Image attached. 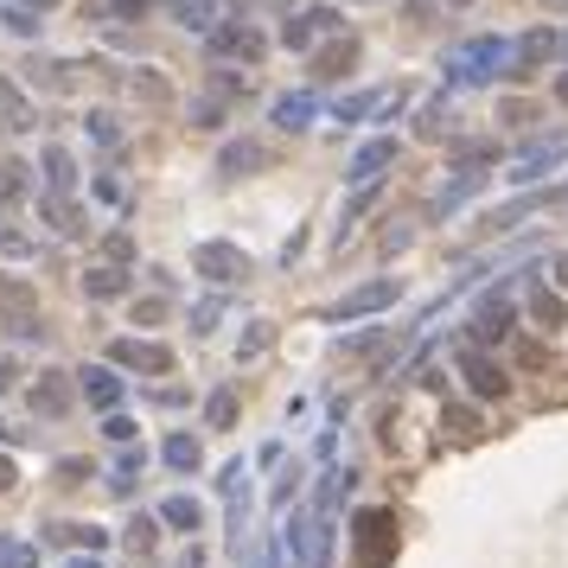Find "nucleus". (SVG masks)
<instances>
[{
	"label": "nucleus",
	"instance_id": "393cba45",
	"mask_svg": "<svg viewBox=\"0 0 568 568\" xmlns=\"http://www.w3.org/2000/svg\"><path fill=\"white\" fill-rule=\"evenodd\" d=\"M83 294H96V301H115V294H128V275H121V268H90V275H83Z\"/></svg>",
	"mask_w": 568,
	"mask_h": 568
},
{
	"label": "nucleus",
	"instance_id": "412c9836",
	"mask_svg": "<svg viewBox=\"0 0 568 568\" xmlns=\"http://www.w3.org/2000/svg\"><path fill=\"white\" fill-rule=\"evenodd\" d=\"M160 524H173V531H198L205 524V505L186 492H173V498H160Z\"/></svg>",
	"mask_w": 568,
	"mask_h": 568
},
{
	"label": "nucleus",
	"instance_id": "6e6552de",
	"mask_svg": "<svg viewBox=\"0 0 568 568\" xmlns=\"http://www.w3.org/2000/svg\"><path fill=\"white\" fill-rule=\"evenodd\" d=\"M326 33H339V13H333V7H301V13L288 20V33H281V45H294V51H306L313 38H326Z\"/></svg>",
	"mask_w": 568,
	"mask_h": 568
},
{
	"label": "nucleus",
	"instance_id": "2f4dec72",
	"mask_svg": "<svg viewBox=\"0 0 568 568\" xmlns=\"http://www.w3.org/2000/svg\"><path fill=\"white\" fill-rule=\"evenodd\" d=\"M153 531H160L153 518H135V524H128V549H135V556H148V549H153Z\"/></svg>",
	"mask_w": 568,
	"mask_h": 568
},
{
	"label": "nucleus",
	"instance_id": "0eeeda50",
	"mask_svg": "<svg viewBox=\"0 0 568 568\" xmlns=\"http://www.w3.org/2000/svg\"><path fill=\"white\" fill-rule=\"evenodd\" d=\"M556 51H563V38H556V33H524L518 45H511V71H505V77H536Z\"/></svg>",
	"mask_w": 568,
	"mask_h": 568
},
{
	"label": "nucleus",
	"instance_id": "dca6fc26",
	"mask_svg": "<svg viewBox=\"0 0 568 568\" xmlns=\"http://www.w3.org/2000/svg\"><path fill=\"white\" fill-rule=\"evenodd\" d=\"M0 128L7 135H26L33 128V103H26V90L13 77H0Z\"/></svg>",
	"mask_w": 568,
	"mask_h": 568
},
{
	"label": "nucleus",
	"instance_id": "72a5a7b5",
	"mask_svg": "<svg viewBox=\"0 0 568 568\" xmlns=\"http://www.w3.org/2000/svg\"><path fill=\"white\" fill-rule=\"evenodd\" d=\"M90 135H96L103 148H115V141H121V128H115V115H109V109H96V115H90Z\"/></svg>",
	"mask_w": 568,
	"mask_h": 568
},
{
	"label": "nucleus",
	"instance_id": "09e8293b",
	"mask_svg": "<svg viewBox=\"0 0 568 568\" xmlns=\"http://www.w3.org/2000/svg\"><path fill=\"white\" fill-rule=\"evenodd\" d=\"M563 103H568V77H563Z\"/></svg>",
	"mask_w": 568,
	"mask_h": 568
},
{
	"label": "nucleus",
	"instance_id": "7c9ffc66",
	"mask_svg": "<svg viewBox=\"0 0 568 568\" xmlns=\"http://www.w3.org/2000/svg\"><path fill=\"white\" fill-rule=\"evenodd\" d=\"M205 416H211V428H230V421H236V390H218V396L205 403Z\"/></svg>",
	"mask_w": 568,
	"mask_h": 568
},
{
	"label": "nucleus",
	"instance_id": "4be33fe9",
	"mask_svg": "<svg viewBox=\"0 0 568 568\" xmlns=\"http://www.w3.org/2000/svg\"><path fill=\"white\" fill-rule=\"evenodd\" d=\"M166 13L179 26H192V33H211L218 26V0H166Z\"/></svg>",
	"mask_w": 568,
	"mask_h": 568
},
{
	"label": "nucleus",
	"instance_id": "ddd939ff",
	"mask_svg": "<svg viewBox=\"0 0 568 568\" xmlns=\"http://www.w3.org/2000/svg\"><path fill=\"white\" fill-rule=\"evenodd\" d=\"M0 320H7V326H20V320H38L33 281H20V275H0Z\"/></svg>",
	"mask_w": 568,
	"mask_h": 568
},
{
	"label": "nucleus",
	"instance_id": "c9c22d12",
	"mask_svg": "<svg viewBox=\"0 0 568 568\" xmlns=\"http://www.w3.org/2000/svg\"><path fill=\"white\" fill-rule=\"evenodd\" d=\"M448 428H454V434H466V441H473V434H479V428H486V421L473 416V409H448Z\"/></svg>",
	"mask_w": 568,
	"mask_h": 568
},
{
	"label": "nucleus",
	"instance_id": "ea45409f",
	"mask_svg": "<svg viewBox=\"0 0 568 568\" xmlns=\"http://www.w3.org/2000/svg\"><path fill=\"white\" fill-rule=\"evenodd\" d=\"M364 109H371V96H345V103H339V109H333V115H339V121H358V115H364Z\"/></svg>",
	"mask_w": 568,
	"mask_h": 568
},
{
	"label": "nucleus",
	"instance_id": "7ed1b4c3",
	"mask_svg": "<svg viewBox=\"0 0 568 568\" xmlns=\"http://www.w3.org/2000/svg\"><path fill=\"white\" fill-rule=\"evenodd\" d=\"M192 268H198L205 281H218V288L250 281V256H243L236 243H198V250H192Z\"/></svg>",
	"mask_w": 568,
	"mask_h": 568
},
{
	"label": "nucleus",
	"instance_id": "20e7f679",
	"mask_svg": "<svg viewBox=\"0 0 568 568\" xmlns=\"http://www.w3.org/2000/svg\"><path fill=\"white\" fill-rule=\"evenodd\" d=\"M396 301H403V281L383 275V281H364V288H351L345 301H333L320 320H358V313H383V306H396Z\"/></svg>",
	"mask_w": 568,
	"mask_h": 568
},
{
	"label": "nucleus",
	"instance_id": "423d86ee",
	"mask_svg": "<svg viewBox=\"0 0 568 568\" xmlns=\"http://www.w3.org/2000/svg\"><path fill=\"white\" fill-rule=\"evenodd\" d=\"M211 51L218 58H243V65H263L268 38L256 26H243V20H230V26H211Z\"/></svg>",
	"mask_w": 568,
	"mask_h": 568
},
{
	"label": "nucleus",
	"instance_id": "f3484780",
	"mask_svg": "<svg viewBox=\"0 0 568 568\" xmlns=\"http://www.w3.org/2000/svg\"><path fill=\"white\" fill-rule=\"evenodd\" d=\"M390 160H396V141H390V135L364 141V148H358V160H351V179H358V186H364V179H378Z\"/></svg>",
	"mask_w": 568,
	"mask_h": 568
},
{
	"label": "nucleus",
	"instance_id": "4468645a",
	"mask_svg": "<svg viewBox=\"0 0 568 568\" xmlns=\"http://www.w3.org/2000/svg\"><path fill=\"white\" fill-rule=\"evenodd\" d=\"M38 166H45V186H51V198H71L77 192V160H71V148H51L38 153Z\"/></svg>",
	"mask_w": 568,
	"mask_h": 568
},
{
	"label": "nucleus",
	"instance_id": "2eb2a0df",
	"mask_svg": "<svg viewBox=\"0 0 568 568\" xmlns=\"http://www.w3.org/2000/svg\"><path fill=\"white\" fill-rule=\"evenodd\" d=\"M268 166V148L263 141H230L224 153H218V173L224 179H243V173H263Z\"/></svg>",
	"mask_w": 568,
	"mask_h": 568
},
{
	"label": "nucleus",
	"instance_id": "9b49d317",
	"mask_svg": "<svg viewBox=\"0 0 568 568\" xmlns=\"http://www.w3.org/2000/svg\"><path fill=\"white\" fill-rule=\"evenodd\" d=\"M358 51H364V45H358V33H339L326 51H313V77H320V83H339V77L358 65Z\"/></svg>",
	"mask_w": 568,
	"mask_h": 568
},
{
	"label": "nucleus",
	"instance_id": "f8f14e48",
	"mask_svg": "<svg viewBox=\"0 0 568 568\" xmlns=\"http://www.w3.org/2000/svg\"><path fill=\"white\" fill-rule=\"evenodd\" d=\"M511 313H518V294H492V301L479 306L466 326H473V345H492L505 339V326H511Z\"/></svg>",
	"mask_w": 568,
	"mask_h": 568
},
{
	"label": "nucleus",
	"instance_id": "aec40b11",
	"mask_svg": "<svg viewBox=\"0 0 568 568\" xmlns=\"http://www.w3.org/2000/svg\"><path fill=\"white\" fill-rule=\"evenodd\" d=\"M160 460H166L173 473H198L205 448H198V434H166V441H160Z\"/></svg>",
	"mask_w": 568,
	"mask_h": 568
},
{
	"label": "nucleus",
	"instance_id": "f257e3e1",
	"mask_svg": "<svg viewBox=\"0 0 568 568\" xmlns=\"http://www.w3.org/2000/svg\"><path fill=\"white\" fill-rule=\"evenodd\" d=\"M396 549H403L396 518H390L383 505H364V511L351 518V556H358V568H390L396 563Z\"/></svg>",
	"mask_w": 568,
	"mask_h": 568
},
{
	"label": "nucleus",
	"instance_id": "39448f33",
	"mask_svg": "<svg viewBox=\"0 0 568 568\" xmlns=\"http://www.w3.org/2000/svg\"><path fill=\"white\" fill-rule=\"evenodd\" d=\"M109 364H121V371H148V378H166L173 371V351L153 339H115L109 345Z\"/></svg>",
	"mask_w": 568,
	"mask_h": 568
},
{
	"label": "nucleus",
	"instance_id": "1a4fd4ad",
	"mask_svg": "<svg viewBox=\"0 0 568 568\" xmlns=\"http://www.w3.org/2000/svg\"><path fill=\"white\" fill-rule=\"evenodd\" d=\"M498 58H505V45H498V38H473V45L454 58V83H486V77H498L492 71Z\"/></svg>",
	"mask_w": 568,
	"mask_h": 568
},
{
	"label": "nucleus",
	"instance_id": "a878e982",
	"mask_svg": "<svg viewBox=\"0 0 568 568\" xmlns=\"http://www.w3.org/2000/svg\"><path fill=\"white\" fill-rule=\"evenodd\" d=\"M51 543H71V549H103L109 531H96V524H51Z\"/></svg>",
	"mask_w": 568,
	"mask_h": 568
},
{
	"label": "nucleus",
	"instance_id": "a211bd4d",
	"mask_svg": "<svg viewBox=\"0 0 568 568\" xmlns=\"http://www.w3.org/2000/svg\"><path fill=\"white\" fill-rule=\"evenodd\" d=\"M460 371H466V383H473V396H505V371H498L492 358H460Z\"/></svg>",
	"mask_w": 568,
	"mask_h": 568
},
{
	"label": "nucleus",
	"instance_id": "c756f323",
	"mask_svg": "<svg viewBox=\"0 0 568 568\" xmlns=\"http://www.w3.org/2000/svg\"><path fill=\"white\" fill-rule=\"evenodd\" d=\"M0 568H38V549H33V543H13V536H0Z\"/></svg>",
	"mask_w": 568,
	"mask_h": 568
},
{
	"label": "nucleus",
	"instance_id": "58836bf2",
	"mask_svg": "<svg viewBox=\"0 0 568 568\" xmlns=\"http://www.w3.org/2000/svg\"><path fill=\"white\" fill-rule=\"evenodd\" d=\"M103 434H109V441H135V421H128V416H103Z\"/></svg>",
	"mask_w": 568,
	"mask_h": 568
},
{
	"label": "nucleus",
	"instance_id": "5701e85b",
	"mask_svg": "<svg viewBox=\"0 0 568 568\" xmlns=\"http://www.w3.org/2000/svg\"><path fill=\"white\" fill-rule=\"evenodd\" d=\"M313 115H320L313 90H294V96H281V103H275V121H281V128H306Z\"/></svg>",
	"mask_w": 568,
	"mask_h": 568
},
{
	"label": "nucleus",
	"instance_id": "9d476101",
	"mask_svg": "<svg viewBox=\"0 0 568 568\" xmlns=\"http://www.w3.org/2000/svg\"><path fill=\"white\" fill-rule=\"evenodd\" d=\"M26 403H33V416H65V409H71V378H65V371H38L33 390H26Z\"/></svg>",
	"mask_w": 568,
	"mask_h": 568
},
{
	"label": "nucleus",
	"instance_id": "a19ab883",
	"mask_svg": "<svg viewBox=\"0 0 568 568\" xmlns=\"http://www.w3.org/2000/svg\"><path fill=\"white\" fill-rule=\"evenodd\" d=\"M109 7H115V20H141L153 0H109Z\"/></svg>",
	"mask_w": 568,
	"mask_h": 568
},
{
	"label": "nucleus",
	"instance_id": "e433bc0d",
	"mask_svg": "<svg viewBox=\"0 0 568 568\" xmlns=\"http://www.w3.org/2000/svg\"><path fill=\"white\" fill-rule=\"evenodd\" d=\"M0 20H7V26H13V33H20V38H33V33H38V20H33V13H26V7H7Z\"/></svg>",
	"mask_w": 568,
	"mask_h": 568
},
{
	"label": "nucleus",
	"instance_id": "f03ea898",
	"mask_svg": "<svg viewBox=\"0 0 568 568\" xmlns=\"http://www.w3.org/2000/svg\"><path fill=\"white\" fill-rule=\"evenodd\" d=\"M218 492H224L230 549H243V531H250V460H230L224 473H218Z\"/></svg>",
	"mask_w": 568,
	"mask_h": 568
},
{
	"label": "nucleus",
	"instance_id": "4c0bfd02",
	"mask_svg": "<svg viewBox=\"0 0 568 568\" xmlns=\"http://www.w3.org/2000/svg\"><path fill=\"white\" fill-rule=\"evenodd\" d=\"M0 250H7V256H33V236H20V230L0 224Z\"/></svg>",
	"mask_w": 568,
	"mask_h": 568
},
{
	"label": "nucleus",
	"instance_id": "c03bdc74",
	"mask_svg": "<svg viewBox=\"0 0 568 568\" xmlns=\"http://www.w3.org/2000/svg\"><path fill=\"white\" fill-rule=\"evenodd\" d=\"M549 275H556V288L568 294V256H556V263H549Z\"/></svg>",
	"mask_w": 568,
	"mask_h": 568
},
{
	"label": "nucleus",
	"instance_id": "a18cd8bd",
	"mask_svg": "<svg viewBox=\"0 0 568 568\" xmlns=\"http://www.w3.org/2000/svg\"><path fill=\"white\" fill-rule=\"evenodd\" d=\"M38 7H51V0H26V13H38Z\"/></svg>",
	"mask_w": 568,
	"mask_h": 568
},
{
	"label": "nucleus",
	"instance_id": "79ce46f5",
	"mask_svg": "<svg viewBox=\"0 0 568 568\" xmlns=\"http://www.w3.org/2000/svg\"><path fill=\"white\" fill-rule=\"evenodd\" d=\"M13 383H20V364H13V358H7V351H0V396H7V390H13Z\"/></svg>",
	"mask_w": 568,
	"mask_h": 568
},
{
	"label": "nucleus",
	"instance_id": "49530a36",
	"mask_svg": "<svg viewBox=\"0 0 568 568\" xmlns=\"http://www.w3.org/2000/svg\"><path fill=\"white\" fill-rule=\"evenodd\" d=\"M71 568H103V563H90V556H83V563H71Z\"/></svg>",
	"mask_w": 568,
	"mask_h": 568
},
{
	"label": "nucleus",
	"instance_id": "473e14b6",
	"mask_svg": "<svg viewBox=\"0 0 568 568\" xmlns=\"http://www.w3.org/2000/svg\"><path fill=\"white\" fill-rule=\"evenodd\" d=\"M218 320H224V301H198L192 306V333H211Z\"/></svg>",
	"mask_w": 568,
	"mask_h": 568
},
{
	"label": "nucleus",
	"instance_id": "6ab92c4d",
	"mask_svg": "<svg viewBox=\"0 0 568 568\" xmlns=\"http://www.w3.org/2000/svg\"><path fill=\"white\" fill-rule=\"evenodd\" d=\"M83 396H90V403L109 416L115 403H121V378H115V371H103V364H90V371H83Z\"/></svg>",
	"mask_w": 568,
	"mask_h": 568
},
{
	"label": "nucleus",
	"instance_id": "c85d7f7f",
	"mask_svg": "<svg viewBox=\"0 0 568 568\" xmlns=\"http://www.w3.org/2000/svg\"><path fill=\"white\" fill-rule=\"evenodd\" d=\"M556 160H563V148H543V153H531V160H518V173H511V179H518V186H531V179H543Z\"/></svg>",
	"mask_w": 568,
	"mask_h": 568
},
{
	"label": "nucleus",
	"instance_id": "f704fd0d",
	"mask_svg": "<svg viewBox=\"0 0 568 568\" xmlns=\"http://www.w3.org/2000/svg\"><path fill=\"white\" fill-rule=\"evenodd\" d=\"M90 473H96V466H90V460H58V486H83V479H90Z\"/></svg>",
	"mask_w": 568,
	"mask_h": 568
},
{
	"label": "nucleus",
	"instance_id": "37998d69",
	"mask_svg": "<svg viewBox=\"0 0 568 568\" xmlns=\"http://www.w3.org/2000/svg\"><path fill=\"white\" fill-rule=\"evenodd\" d=\"M13 479H20V473H13V460L0 454V492H13Z\"/></svg>",
	"mask_w": 568,
	"mask_h": 568
},
{
	"label": "nucleus",
	"instance_id": "de8ad7c7",
	"mask_svg": "<svg viewBox=\"0 0 568 568\" xmlns=\"http://www.w3.org/2000/svg\"><path fill=\"white\" fill-rule=\"evenodd\" d=\"M7 434H13V428H7V421H0V441H7Z\"/></svg>",
	"mask_w": 568,
	"mask_h": 568
},
{
	"label": "nucleus",
	"instance_id": "cd10ccee",
	"mask_svg": "<svg viewBox=\"0 0 568 568\" xmlns=\"http://www.w3.org/2000/svg\"><path fill=\"white\" fill-rule=\"evenodd\" d=\"M20 198H26V166L0 160V205H20Z\"/></svg>",
	"mask_w": 568,
	"mask_h": 568
},
{
	"label": "nucleus",
	"instance_id": "b1692460",
	"mask_svg": "<svg viewBox=\"0 0 568 568\" xmlns=\"http://www.w3.org/2000/svg\"><path fill=\"white\" fill-rule=\"evenodd\" d=\"M524 301H531V320H536V326H563V320H568V306L556 301L543 281H531V288H524Z\"/></svg>",
	"mask_w": 568,
	"mask_h": 568
},
{
	"label": "nucleus",
	"instance_id": "bb28decb",
	"mask_svg": "<svg viewBox=\"0 0 568 568\" xmlns=\"http://www.w3.org/2000/svg\"><path fill=\"white\" fill-rule=\"evenodd\" d=\"M45 224L58 230V236H77V230H83V211H77L71 198H45Z\"/></svg>",
	"mask_w": 568,
	"mask_h": 568
}]
</instances>
